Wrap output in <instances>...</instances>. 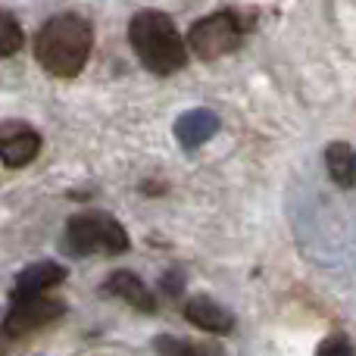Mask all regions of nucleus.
<instances>
[{
  "instance_id": "f257e3e1",
  "label": "nucleus",
  "mask_w": 356,
  "mask_h": 356,
  "mask_svg": "<svg viewBox=\"0 0 356 356\" xmlns=\"http://www.w3.org/2000/svg\"><path fill=\"white\" fill-rule=\"evenodd\" d=\"M94 31L75 13H63L41 25L35 35V60L56 79H75L91 56Z\"/></svg>"
},
{
  "instance_id": "f03ea898",
  "label": "nucleus",
  "mask_w": 356,
  "mask_h": 356,
  "mask_svg": "<svg viewBox=\"0 0 356 356\" xmlns=\"http://www.w3.org/2000/svg\"><path fill=\"white\" fill-rule=\"evenodd\" d=\"M129 41L138 60L156 75H172L188 63V47L175 22L160 10H141L129 22Z\"/></svg>"
},
{
  "instance_id": "7ed1b4c3",
  "label": "nucleus",
  "mask_w": 356,
  "mask_h": 356,
  "mask_svg": "<svg viewBox=\"0 0 356 356\" xmlns=\"http://www.w3.org/2000/svg\"><path fill=\"white\" fill-rule=\"evenodd\" d=\"M66 250L75 257H91V253L119 257V253L129 250V234L106 213L72 216L66 225Z\"/></svg>"
},
{
  "instance_id": "20e7f679",
  "label": "nucleus",
  "mask_w": 356,
  "mask_h": 356,
  "mask_svg": "<svg viewBox=\"0 0 356 356\" xmlns=\"http://www.w3.org/2000/svg\"><path fill=\"white\" fill-rule=\"evenodd\" d=\"M238 41H241L238 16H232V13H213V16H203L200 22L191 25L184 47H191L200 60H219V56L232 54L238 47Z\"/></svg>"
},
{
  "instance_id": "39448f33",
  "label": "nucleus",
  "mask_w": 356,
  "mask_h": 356,
  "mask_svg": "<svg viewBox=\"0 0 356 356\" xmlns=\"http://www.w3.org/2000/svg\"><path fill=\"white\" fill-rule=\"evenodd\" d=\"M63 303L54 300V297H29V300H16L13 309L3 319V334L10 338H19V334H29L35 328L47 325V322L60 319L63 316Z\"/></svg>"
},
{
  "instance_id": "423d86ee",
  "label": "nucleus",
  "mask_w": 356,
  "mask_h": 356,
  "mask_svg": "<svg viewBox=\"0 0 356 356\" xmlns=\"http://www.w3.org/2000/svg\"><path fill=\"white\" fill-rule=\"evenodd\" d=\"M41 150V135H38L31 125L16 122V119H6L0 122V163L6 169H22Z\"/></svg>"
},
{
  "instance_id": "0eeeda50",
  "label": "nucleus",
  "mask_w": 356,
  "mask_h": 356,
  "mask_svg": "<svg viewBox=\"0 0 356 356\" xmlns=\"http://www.w3.org/2000/svg\"><path fill=\"white\" fill-rule=\"evenodd\" d=\"M66 278V269L56 263H35L29 269L19 272L16 288H13V300H29V297H44V291L56 288Z\"/></svg>"
},
{
  "instance_id": "6e6552de",
  "label": "nucleus",
  "mask_w": 356,
  "mask_h": 356,
  "mask_svg": "<svg viewBox=\"0 0 356 356\" xmlns=\"http://www.w3.org/2000/svg\"><path fill=\"white\" fill-rule=\"evenodd\" d=\"M184 316H188L191 325L203 328L209 334H228L234 328V316L216 300H209V297H191L184 303Z\"/></svg>"
},
{
  "instance_id": "1a4fd4ad",
  "label": "nucleus",
  "mask_w": 356,
  "mask_h": 356,
  "mask_svg": "<svg viewBox=\"0 0 356 356\" xmlns=\"http://www.w3.org/2000/svg\"><path fill=\"white\" fill-rule=\"evenodd\" d=\"M104 291L106 294H116L119 300H125L129 307L141 309V313H154L156 309V300H154V294H150V288L135 275V272H125V269L113 272V275L106 278Z\"/></svg>"
},
{
  "instance_id": "9d476101",
  "label": "nucleus",
  "mask_w": 356,
  "mask_h": 356,
  "mask_svg": "<svg viewBox=\"0 0 356 356\" xmlns=\"http://www.w3.org/2000/svg\"><path fill=\"white\" fill-rule=\"evenodd\" d=\"M219 131V119H216V113L209 110H191V113H181L175 122V138L181 147L194 150L200 147L203 141H209V138Z\"/></svg>"
},
{
  "instance_id": "9b49d317",
  "label": "nucleus",
  "mask_w": 356,
  "mask_h": 356,
  "mask_svg": "<svg viewBox=\"0 0 356 356\" xmlns=\"http://www.w3.org/2000/svg\"><path fill=\"white\" fill-rule=\"evenodd\" d=\"M325 163H328V175H332V181L341 184V188H350L353 184V150H350V144H344V141L328 144Z\"/></svg>"
},
{
  "instance_id": "f8f14e48",
  "label": "nucleus",
  "mask_w": 356,
  "mask_h": 356,
  "mask_svg": "<svg viewBox=\"0 0 356 356\" xmlns=\"http://www.w3.org/2000/svg\"><path fill=\"white\" fill-rule=\"evenodd\" d=\"M22 47V29L10 13L0 10V56H13Z\"/></svg>"
},
{
  "instance_id": "ddd939ff",
  "label": "nucleus",
  "mask_w": 356,
  "mask_h": 356,
  "mask_svg": "<svg viewBox=\"0 0 356 356\" xmlns=\"http://www.w3.org/2000/svg\"><path fill=\"white\" fill-rule=\"evenodd\" d=\"M156 350H160L163 356H200L194 347L184 344V341H178V338H156Z\"/></svg>"
},
{
  "instance_id": "4468645a",
  "label": "nucleus",
  "mask_w": 356,
  "mask_h": 356,
  "mask_svg": "<svg viewBox=\"0 0 356 356\" xmlns=\"http://www.w3.org/2000/svg\"><path fill=\"white\" fill-rule=\"evenodd\" d=\"M316 356H353V347L347 338H328L325 344L319 347V353Z\"/></svg>"
}]
</instances>
